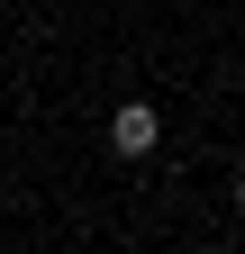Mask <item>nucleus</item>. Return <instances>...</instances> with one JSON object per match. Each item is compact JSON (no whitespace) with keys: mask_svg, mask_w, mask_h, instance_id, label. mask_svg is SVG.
<instances>
[{"mask_svg":"<svg viewBox=\"0 0 245 254\" xmlns=\"http://www.w3.org/2000/svg\"><path fill=\"white\" fill-rule=\"evenodd\" d=\"M109 145H118V154H127V164H136V154H155V145H164V118L145 109V100H127V109L109 118Z\"/></svg>","mask_w":245,"mask_h":254,"instance_id":"1","label":"nucleus"},{"mask_svg":"<svg viewBox=\"0 0 245 254\" xmlns=\"http://www.w3.org/2000/svg\"><path fill=\"white\" fill-rule=\"evenodd\" d=\"M236 209H245V173H236Z\"/></svg>","mask_w":245,"mask_h":254,"instance_id":"2","label":"nucleus"}]
</instances>
